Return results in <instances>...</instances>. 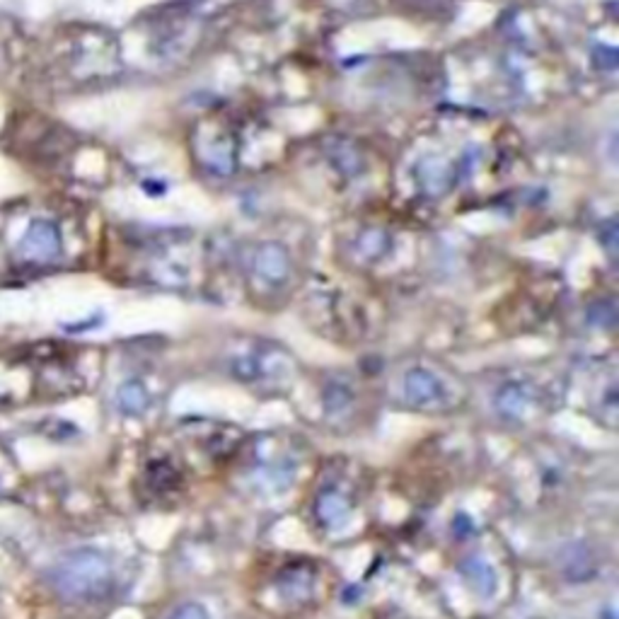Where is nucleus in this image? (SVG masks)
<instances>
[{
	"label": "nucleus",
	"mask_w": 619,
	"mask_h": 619,
	"mask_svg": "<svg viewBox=\"0 0 619 619\" xmlns=\"http://www.w3.org/2000/svg\"><path fill=\"white\" fill-rule=\"evenodd\" d=\"M119 404L126 414H141L148 407V392L141 383H126L119 390Z\"/></svg>",
	"instance_id": "8"
},
{
	"label": "nucleus",
	"mask_w": 619,
	"mask_h": 619,
	"mask_svg": "<svg viewBox=\"0 0 619 619\" xmlns=\"http://www.w3.org/2000/svg\"><path fill=\"white\" fill-rule=\"evenodd\" d=\"M177 472L169 467L168 462H153L148 467V475H145V482L151 486L155 494H162V491H172L177 484Z\"/></svg>",
	"instance_id": "7"
},
{
	"label": "nucleus",
	"mask_w": 619,
	"mask_h": 619,
	"mask_svg": "<svg viewBox=\"0 0 619 619\" xmlns=\"http://www.w3.org/2000/svg\"><path fill=\"white\" fill-rule=\"evenodd\" d=\"M353 397H351V387L349 385H329L325 392V409L326 414L332 417H339V414H346L351 409Z\"/></svg>",
	"instance_id": "9"
},
{
	"label": "nucleus",
	"mask_w": 619,
	"mask_h": 619,
	"mask_svg": "<svg viewBox=\"0 0 619 619\" xmlns=\"http://www.w3.org/2000/svg\"><path fill=\"white\" fill-rule=\"evenodd\" d=\"M404 400L417 409H435L445 402V385L431 370L414 368L404 376Z\"/></svg>",
	"instance_id": "2"
},
{
	"label": "nucleus",
	"mask_w": 619,
	"mask_h": 619,
	"mask_svg": "<svg viewBox=\"0 0 619 619\" xmlns=\"http://www.w3.org/2000/svg\"><path fill=\"white\" fill-rule=\"evenodd\" d=\"M460 574L465 576V581H467V586L475 588V593L477 595H482V598L494 595L496 574L484 559L469 557V559H465V564L460 566Z\"/></svg>",
	"instance_id": "5"
},
{
	"label": "nucleus",
	"mask_w": 619,
	"mask_h": 619,
	"mask_svg": "<svg viewBox=\"0 0 619 619\" xmlns=\"http://www.w3.org/2000/svg\"><path fill=\"white\" fill-rule=\"evenodd\" d=\"M20 252L29 261L56 260L61 252L59 227L49 220H34L32 226L27 227L25 237L20 240Z\"/></svg>",
	"instance_id": "3"
},
{
	"label": "nucleus",
	"mask_w": 619,
	"mask_h": 619,
	"mask_svg": "<svg viewBox=\"0 0 619 619\" xmlns=\"http://www.w3.org/2000/svg\"><path fill=\"white\" fill-rule=\"evenodd\" d=\"M172 619H209V612L203 610L202 605L186 603V605H182V607H179L175 615H172Z\"/></svg>",
	"instance_id": "10"
},
{
	"label": "nucleus",
	"mask_w": 619,
	"mask_h": 619,
	"mask_svg": "<svg viewBox=\"0 0 619 619\" xmlns=\"http://www.w3.org/2000/svg\"><path fill=\"white\" fill-rule=\"evenodd\" d=\"M54 590L73 603H93L109 593L114 574L109 561L95 549H76L66 554L51 571Z\"/></svg>",
	"instance_id": "1"
},
{
	"label": "nucleus",
	"mask_w": 619,
	"mask_h": 619,
	"mask_svg": "<svg viewBox=\"0 0 619 619\" xmlns=\"http://www.w3.org/2000/svg\"><path fill=\"white\" fill-rule=\"evenodd\" d=\"M530 404H532V394L523 385H506L496 394V409L506 418H523L532 409Z\"/></svg>",
	"instance_id": "6"
},
{
	"label": "nucleus",
	"mask_w": 619,
	"mask_h": 619,
	"mask_svg": "<svg viewBox=\"0 0 619 619\" xmlns=\"http://www.w3.org/2000/svg\"><path fill=\"white\" fill-rule=\"evenodd\" d=\"M349 513H351V503H349V499H346L342 491H336V489H326V491H322V494L318 496V501H315V518L326 527L346 523Z\"/></svg>",
	"instance_id": "4"
}]
</instances>
